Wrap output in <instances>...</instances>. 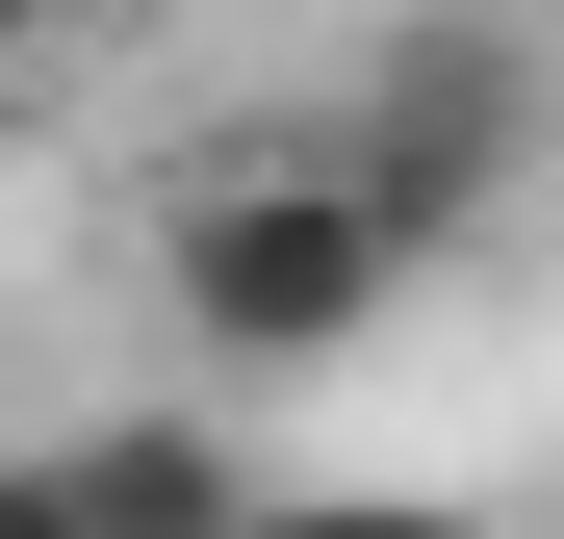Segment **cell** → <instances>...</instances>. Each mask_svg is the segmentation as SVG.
<instances>
[{"instance_id": "obj_1", "label": "cell", "mask_w": 564, "mask_h": 539, "mask_svg": "<svg viewBox=\"0 0 564 539\" xmlns=\"http://www.w3.org/2000/svg\"><path fill=\"white\" fill-rule=\"evenodd\" d=\"M154 309H180V359H231V386H308V359H359L411 309V231H386V180L334 154V104L206 129L154 180Z\"/></svg>"}, {"instance_id": "obj_2", "label": "cell", "mask_w": 564, "mask_h": 539, "mask_svg": "<svg viewBox=\"0 0 564 539\" xmlns=\"http://www.w3.org/2000/svg\"><path fill=\"white\" fill-rule=\"evenodd\" d=\"M539 129H564V52H539V26H386V52L334 77V154L386 180V231H411V257L488 231L513 180H539Z\"/></svg>"}, {"instance_id": "obj_3", "label": "cell", "mask_w": 564, "mask_h": 539, "mask_svg": "<svg viewBox=\"0 0 564 539\" xmlns=\"http://www.w3.org/2000/svg\"><path fill=\"white\" fill-rule=\"evenodd\" d=\"M52 488H77V539H257V463L206 411H104V436H52Z\"/></svg>"}, {"instance_id": "obj_4", "label": "cell", "mask_w": 564, "mask_h": 539, "mask_svg": "<svg viewBox=\"0 0 564 539\" xmlns=\"http://www.w3.org/2000/svg\"><path fill=\"white\" fill-rule=\"evenodd\" d=\"M257 539H488V514H436V488H257Z\"/></svg>"}, {"instance_id": "obj_5", "label": "cell", "mask_w": 564, "mask_h": 539, "mask_svg": "<svg viewBox=\"0 0 564 539\" xmlns=\"http://www.w3.org/2000/svg\"><path fill=\"white\" fill-rule=\"evenodd\" d=\"M0 539H77V488H52V436H0Z\"/></svg>"}]
</instances>
